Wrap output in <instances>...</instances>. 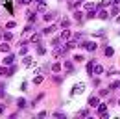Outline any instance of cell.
Here are the masks:
<instances>
[{
	"label": "cell",
	"mask_w": 120,
	"mask_h": 119,
	"mask_svg": "<svg viewBox=\"0 0 120 119\" xmlns=\"http://www.w3.org/2000/svg\"><path fill=\"white\" fill-rule=\"evenodd\" d=\"M83 91H85V84H83V82H78L74 88H72V93H70V95H81Z\"/></svg>",
	"instance_id": "6da1fadb"
},
{
	"label": "cell",
	"mask_w": 120,
	"mask_h": 119,
	"mask_svg": "<svg viewBox=\"0 0 120 119\" xmlns=\"http://www.w3.org/2000/svg\"><path fill=\"white\" fill-rule=\"evenodd\" d=\"M81 47H83L85 50H89V52L96 50V43H94V41H83V43H81Z\"/></svg>",
	"instance_id": "7a4b0ae2"
},
{
	"label": "cell",
	"mask_w": 120,
	"mask_h": 119,
	"mask_svg": "<svg viewBox=\"0 0 120 119\" xmlns=\"http://www.w3.org/2000/svg\"><path fill=\"white\" fill-rule=\"evenodd\" d=\"M70 35H72L70 30H68V28H63V32H61V39H68Z\"/></svg>",
	"instance_id": "3957f363"
},
{
	"label": "cell",
	"mask_w": 120,
	"mask_h": 119,
	"mask_svg": "<svg viewBox=\"0 0 120 119\" xmlns=\"http://www.w3.org/2000/svg\"><path fill=\"white\" fill-rule=\"evenodd\" d=\"M85 69H87V74H92V69H94V60H90L89 63L85 65Z\"/></svg>",
	"instance_id": "277c9868"
},
{
	"label": "cell",
	"mask_w": 120,
	"mask_h": 119,
	"mask_svg": "<svg viewBox=\"0 0 120 119\" xmlns=\"http://www.w3.org/2000/svg\"><path fill=\"white\" fill-rule=\"evenodd\" d=\"M104 54H105V56H107V58H111V56H113V54H115V48H113V47H105Z\"/></svg>",
	"instance_id": "5b68a950"
},
{
	"label": "cell",
	"mask_w": 120,
	"mask_h": 119,
	"mask_svg": "<svg viewBox=\"0 0 120 119\" xmlns=\"http://www.w3.org/2000/svg\"><path fill=\"white\" fill-rule=\"evenodd\" d=\"M13 61H15V56H13V54H8L6 60H4V63H6V65H11Z\"/></svg>",
	"instance_id": "8992f818"
},
{
	"label": "cell",
	"mask_w": 120,
	"mask_h": 119,
	"mask_svg": "<svg viewBox=\"0 0 120 119\" xmlns=\"http://www.w3.org/2000/svg\"><path fill=\"white\" fill-rule=\"evenodd\" d=\"M102 73H104V67H102V65H94L92 74H102Z\"/></svg>",
	"instance_id": "52a82bcc"
},
{
	"label": "cell",
	"mask_w": 120,
	"mask_h": 119,
	"mask_svg": "<svg viewBox=\"0 0 120 119\" xmlns=\"http://www.w3.org/2000/svg\"><path fill=\"white\" fill-rule=\"evenodd\" d=\"M56 30H57V26H54V24H52V26H48V28L43 30V34H54Z\"/></svg>",
	"instance_id": "ba28073f"
},
{
	"label": "cell",
	"mask_w": 120,
	"mask_h": 119,
	"mask_svg": "<svg viewBox=\"0 0 120 119\" xmlns=\"http://www.w3.org/2000/svg\"><path fill=\"white\" fill-rule=\"evenodd\" d=\"M30 41L31 43H39V41H41V34H33V35L30 37Z\"/></svg>",
	"instance_id": "9c48e42d"
},
{
	"label": "cell",
	"mask_w": 120,
	"mask_h": 119,
	"mask_svg": "<svg viewBox=\"0 0 120 119\" xmlns=\"http://www.w3.org/2000/svg\"><path fill=\"white\" fill-rule=\"evenodd\" d=\"M26 19H28V22H35V13H33V11H28V13H26Z\"/></svg>",
	"instance_id": "30bf717a"
},
{
	"label": "cell",
	"mask_w": 120,
	"mask_h": 119,
	"mask_svg": "<svg viewBox=\"0 0 120 119\" xmlns=\"http://www.w3.org/2000/svg\"><path fill=\"white\" fill-rule=\"evenodd\" d=\"M54 17H56V13H54V11H50V13L45 15V21H46V22H48V21H54Z\"/></svg>",
	"instance_id": "8fae6325"
},
{
	"label": "cell",
	"mask_w": 120,
	"mask_h": 119,
	"mask_svg": "<svg viewBox=\"0 0 120 119\" xmlns=\"http://www.w3.org/2000/svg\"><path fill=\"white\" fill-rule=\"evenodd\" d=\"M89 106H98V97H90L89 99Z\"/></svg>",
	"instance_id": "7c38bea8"
},
{
	"label": "cell",
	"mask_w": 120,
	"mask_h": 119,
	"mask_svg": "<svg viewBox=\"0 0 120 119\" xmlns=\"http://www.w3.org/2000/svg\"><path fill=\"white\" fill-rule=\"evenodd\" d=\"M43 80H45V76H43V74L39 73V76H35V78H33V84H41Z\"/></svg>",
	"instance_id": "4fadbf2b"
},
{
	"label": "cell",
	"mask_w": 120,
	"mask_h": 119,
	"mask_svg": "<svg viewBox=\"0 0 120 119\" xmlns=\"http://www.w3.org/2000/svg\"><path fill=\"white\" fill-rule=\"evenodd\" d=\"M107 112V104H102V106H98V114L102 115V114H105Z\"/></svg>",
	"instance_id": "5bb4252c"
},
{
	"label": "cell",
	"mask_w": 120,
	"mask_h": 119,
	"mask_svg": "<svg viewBox=\"0 0 120 119\" xmlns=\"http://www.w3.org/2000/svg\"><path fill=\"white\" fill-rule=\"evenodd\" d=\"M96 17H100V19H104V21H105V19H107L109 15H107V11H105V9H102V11H100V13L96 15Z\"/></svg>",
	"instance_id": "9a60e30c"
},
{
	"label": "cell",
	"mask_w": 120,
	"mask_h": 119,
	"mask_svg": "<svg viewBox=\"0 0 120 119\" xmlns=\"http://www.w3.org/2000/svg\"><path fill=\"white\" fill-rule=\"evenodd\" d=\"M0 50H2V52H9V45H8V43H2V45H0Z\"/></svg>",
	"instance_id": "2e32d148"
},
{
	"label": "cell",
	"mask_w": 120,
	"mask_h": 119,
	"mask_svg": "<svg viewBox=\"0 0 120 119\" xmlns=\"http://www.w3.org/2000/svg\"><path fill=\"white\" fill-rule=\"evenodd\" d=\"M52 71H54V73H59L61 71V63H54V65H52Z\"/></svg>",
	"instance_id": "e0dca14e"
},
{
	"label": "cell",
	"mask_w": 120,
	"mask_h": 119,
	"mask_svg": "<svg viewBox=\"0 0 120 119\" xmlns=\"http://www.w3.org/2000/svg\"><path fill=\"white\" fill-rule=\"evenodd\" d=\"M17 106H19V108H24V106H26V101H24V99H17Z\"/></svg>",
	"instance_id": "ac0fdd59"
},
{
	"label": "cell",
	"mask_w": 120,
	"mask_h": 119,
	"mask_svg": "<svg viewBox=\"0 0 120 119\" xmlns=\"http://www.w3.org/2000/svg\"><path fill=\"white\" fill-rule=\"evenodd\" d=\"M22 63H24V65H31V63H33V60H31V56H26Z\"/></svg>",
	"instance_id": "d6986e66"
},
{
	"label": "cell",
	"mask_w": 120,
	"mask_h": 119,
	"mask_svg": "<svg viewBox=\"0 0 120 119\" xmlns=\"http://www.w3.org/2000/svg\"><path fill=\"white\" fill-rule=\"evenodd\" d=\"M96 13H94V9H87V19H94Z\"/></svg>",
	"instance_id": "ffe728a7"
},
{
	"label": "cell",
	"mask_w": 120,
	"mask_h": 119,
	"mask_svg": "<svg viewBox=\"0 0 120 119\" xmlns=\"http://www.w3.org/2000/svg\"><path fill=\"white\" fill-rule=\"evenodd\" d=\"M68 24H70L68 19H63V21H61V26H63V28H68Z\"/></svg>",
	"instance_id": "44dd1931"
},
{
	"label": "cell",
	"mask_w": 120,
	"mask_h": 119,
	"mask_svg": "<svg viewBox=\"0 0 120 119\" xmlns=\"http://www.w3.org/2000/svg\"><path fill=\"white\" fill-rule=\"evenodd\" d=\"M11 37H13V34H11V32H6V34H4V39H6V41H9Z\"/></svg>",
	"instance_id": "7402d4cb"
},
{
	"label": "cell",
	"mask_w": 120,
	"mask_h": 119,
	"mask_svg": "<svg viewBox=\"0 0 120 119\" xmlns=\"http://www.w3.org/2000/svg\"><path fill=\"white\" fill-rule=\"evenodd\" d=\"M45 52H46V50H45V47H37V54H39V56H43Z\"/></svg>",
	"instance_id": "603a6c76"
},
{
	"label": "cell",
	"mask_w": 120,
	"mask_h": 119,
	"mask_svg": "<svg viewBox=\"0 0 120 119\" xmlns=\"http://www.w3.org/2000/svg\"><path fill=\"white\" fill-rule=\"evenodd\" d=\"M39 11H46V4L45 2H39Z\"/></svg>",
	"instance_id": "cb8c5ba5"
},
{
	"label": "cell",
	"mask_w": 120,
	"mask_h": 119,
	"mask_svg": "<svg viewBox=\"0 0 120 119\" xmlns=\"http://www.w3.org/2000/svg\"><path fill=\"white\" fill-rule=\"evenodd\" d=\"M109 4H111V0H102V2H100V8H105V6H109Z\"/></svg>",
	"instance_id": "d4e9b609"
},
{
	"label": "cell",
	"mask_w": 120,
	"mask_h": 119,
	"mask_svg": "<svg viewBox=\"0 0 120 119\" xmlns=\"http://www.w3.org/2000/svg\"><path fill=\"white\" fill-rule=\"evenodd\" d=\"M74 19L78 21V22H81V13H79V11H76V13H74Z\"/></svg>",
	"instance_id": "484cf974"
},
{
	"label": "cell",
	"mask_w": 120,
	"mask_h": 119,
	"mask_svg": "<svg viewBox=\"0 0 120 119\" xmlns=\"http://www.w3.org/2000/svg\"><path fill=\"white\" fill-rule=\"evenodd\" d=\"M54 117H57V119H63V117H65V114H61V112H54Z\"/></svg>",
	"instance_id": "4316f807"
},
{
	"label": "cell",
	"mask_w": 120,
	"mask_h": 119,
	"mask_svg": "<svg viewBox=\"0 0 120 119\" xmlns=\"http://www.w3.org/2000/svg\"><path fill=\"white\" fill-rule=\"evenodd\" d=\"M6 26H8V28H15V26H17V22H15V21H9V22H8Z\"/></svg>",
	"instance_id": "83f0119b"
},
{
	"label": "cell",
	"mask_w": 120,
	"mask_h": 119,
	"mask_svg": "<svg viewBox=\"0 0 120 119\" xmlns=\"http://www.w3.org/2000/svg\"><path fill=\"white\" fill-rule=\"evenodd\" d=\"M85 8H87V9H94V8H96V6H94V4H92V2H89V4H85Z\"/></svg>",
	"instance_id": "f1b7e54d"
},
{
	"label": "cell",
	"mask_w": 120,
	"mask_h": 119,
	"mask_svg": "<svg viewBox=\"0 0 120 119\" xmlns=\"http://www.w3.org/2000/svg\"><path fill=\"white\" fill-rule=\"evenodd\" d=\"M107 93H109L107 89H100V97H107Z\"/></svg>",
	"instance_id": "f546056e"
},
{
	"label": "cell",
	"mask_w": 120,
	"mask_h": 119,
	"mask_svg": "<svg viewBox=\"0 0 120 119\" xmlns=\"http://www.w3.org/2000/svg\"><path fill=\"white\" fill-rule=\"evenodd\" d=\"M79 115H81V117H85V115H89V110H81V112H79Z\"/></svg>",
	"instance_id": "4dcf8cb0"
},
{
	"label": "cell",
	"mask_w": 120,
	"mask_h": 119,
	"mask_svg": "<svg viewBox=\"0 0 120 119\" xmlns=\"http://www.w3.org/2000/svg\"><path fill=\"white\" fill-rule=\"evenodd\" d=\"M54 80H56V82H57V84H61V82H63V76H56V78H54Z\"/></svg>",
	"instance_id": "1f68e13d"
},
{
	"label": "cell",
	"mask_w": 120,
	"mask_h": 119,
	"mask_svg": "<svg viewBox=\"0 0 120 119\" xmlns=\"http://www.w3.org/2000/svg\"><path fill=\"white\" fill-rule=\"evenodd\" d=\"M0 74H6V76H8V69H4V67H0Z\"/></svg>",
	"instance_id": "d6a6232c"
},
{
	"label": "cell",
	"mask_w": 120,
	"mask_h": 119,
	"mask_svg": "<svg viewBox=\"0 0 120 119\" xmlns=\"http://www.w3.org/2000/svg\"><path fill=\"white\" fill-rule=\"evenodd\" d=\"M74 60H76V61H83V56H79V54H78V56H74Z\"/></svg>",
	"instance_id": "836d02e7"
},
{
	"label": "cell",
	"mask_w": 120,
	"mask_h": 119,
	"mask_svg": "<svg viewBox=\"0 0 120 119\" xmlns=\"http://www.w3.org/2000/svg\"><path fill=\"white\" fill-rule=\"evenodd\" d=\"M33 0H20V4H31Z\"/></svg>",
	"instance_id": "e575fe53"
},
{
	"label": "cell",
	"mask_w": 120,
	"mask_h": 119,
	"mask_svg": "<svg viewBox=\"0 0 120 119\" xmlns=\"http://www.w3.org/2000/svg\"><path fill=\"white\" fill-rule=\"evenodd\" d=\"M4 112H6V108H4L2 104H0V114H4Z\"/></svg>",
	"instance_id": "d590c367"
},
{
	"label": "cell",
	"mask_w": 120,
	"mask_h": 119,
	"mask_svg": "<svg viewBox=\"0 0 120 119\" xmlns=\"http://www.w3.org/2000/svg\"><path fill=\"white\" fill-rule=\"evenodd\" d=\"M113 2H115V4H120V0H113Z\"/></svg>",
	"instance_id": "8d00e7d4"
},
{
	"label": "cell",
	"mask_w": 120,
	"mask_h": 119,
	"mask_svg": "<svg viewBox=\"0 0 120 119\" xmlns=\"http://www.w3.org/2000/svg\"><path fill=\"white\" fill-rule=\"evenodd\" d=\"M116 22H120V17H116Z\"/></svg>",
	"instance_id": "74e56055"
},
{
	"label": "cell",
	"mask_w": 120,
	"mask_h": 119,
	"mask_svg": "<svg viewBox=\"0 0 120 119\" xmlns=\"http://www.w3.org/2000/svg\"><path fill=\"white\" fill-rule=\"evenodd\" d=\"M35 2H45V0H35Z\"/></svg>",
	"instance_id": "f35d334b"
},
{
	"label": "cell",
	"mask_w": 120,
	"mask_h": 119,
	"mask_svg": "<svg viewBox=\"0 0 120 119\" xmlns=\"http://www.w3.org/2000/svg\"><path fill=\"white\" fill-rule=\"evenodd\" d=\"M118 106H120V101H118Z\"/></svg>",
	"instance_id": "ab89813d"
}]
</instances>
